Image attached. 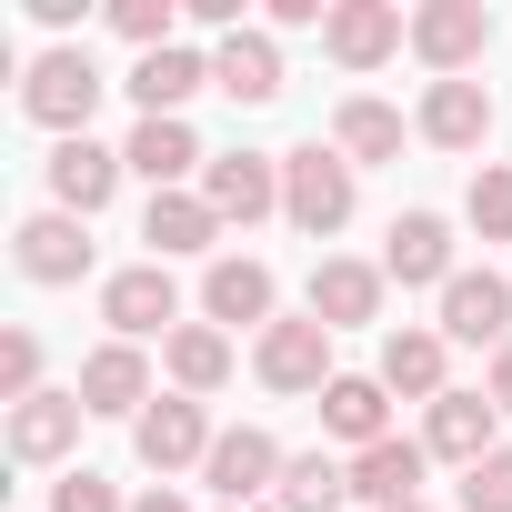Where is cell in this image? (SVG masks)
Masks as SVG:
<instances>
[{"mask_svg": "<svg viewBox=\"0 0 512 512\" xmlns=\"http://www.w3.org/2000/svg\"><path fill=\"white\" fill-rule=\"evenodd\" d=\"M141 241H151V262H191V251H211V241H221V211H211L201 191H151Z\"/></svg>", "mask_w": 512, "mask_h": 512, "instance_id": "cell-22", "label": "cell"}, {"mask_svg": "<svg viewBox=\"0 0 512 512\" xmlns=\"http://www.w3.org/2000/svg\"><path fill=\"white\" fill-rule=\"evenodd\" d=\"M121 161H131L151 191H191V171H211V151H201L191 121H141V131L121 141Z\"/></svg>", "mask_w": 512, "mask_h": 512, "instance_id": "cell-21", "label": "cell"}, {"mask_svg": "<svg viewBox=\"0 0 512 512\" xmlns=\"http://www.w3.org/2000/svg\"><path fill=\"white\" fill-rule=\"evenodd\" d=\"M11 262H21V282H41V292L81 282V272H91V221H71V211H31V221L11 231Z\"/></svg>", "mask_w": 512, "mask_h": 512, "instance_id": "cell-10", "label": "cell"}, {"mask_svg": "<svg viewBox=\"0 0 512 512\" xmlns=\"http://www.w3.org/2000/svg\"><path fill=\"white\" fill-rule=\"evenodd\" d=\"M412 51H422L432 81H462L492 51V11H482V0H422V11H412Z\"/></svg>", "mask_w": 512, "mask_h": 512, "instance_id": "cell-7", "label": "cell"}, {"mask_svg": "<svg viewBox=\"0 0 512 512\" xmlns=\"http://www.w3.org/2000/svg\"><path fill=\"white\" fill-rule=\"evenodd\" d=\"M422 452L432 462H492L502 452V412H492V392H442L432 412H422Z\"/></svg>", "mask_w": 512, "mask_h": 512, "instance_id": "cell-13", "label": "cell"}, {"mask_svg": "<svg viewBox=\"0 0 512 512\" xmlns=\"http://www.w3.org/2000/svg\"><path fill=\"white\" fill-rule=\"evenodd\" d=\"M71 392H81V412H131V422L161 402V392H151V362H141V342H101V352L81 362V382H71Z\"/></svg>", "mask_w": 512, "mask_h": 512, "instance_id": "cell-19", "label": "cell"}, {"mask_svg": "<svg viewBox=\"0 0 512 512\" xmlns=\"http://www.w3.org/2000/svg\"><path fill=\"white\" fill-rule=\"evenodd\" d=\"M442 342L502 352V342H512V282H502V272H452V282H442Z\"/></svg>", "mask_w": 512, "mask_h": 512, "instance_id": "cell-14", "label": "cell"}, {"mask_svg": "<svg viewBox=\"0 0 512 512\" xmlns=\"http://www.w3.org/2000/svg\"><path fill=\"white\" fill-rule=\"evenodd\" d=\"M462 262H452V221L442 211H402L392 231H382V282H402V292H442Z\"/></svg>", "mask_w": 512, "mask_h": 512, "instance_id": "cell-11", "label": "cell"}, {"mask_svg": "<svg viewBox=\"0 0 512 512\" xmlns=\"http://www.w3.org/2000/svg\"><path fill=\"white\" fill-rule=\"evenodd\" d=\"M282 442L262 432V422H241V432H221L211 442V462H201V482L221 492V512H241V502H262V492H282Z\"/></svg>", "mask_w": 512, "mask_h": 512, "instance_id": "cell-9", "label": "cell"}, {"mask_svg": "<svg viewBox=\"0 0 512 512\" xmlns=\"http://www.w3.org/2000/svg\"><path fill=\"white\" fill-rule=\"evenodd\" d=\"M462 512H512V442H502L492 462L462 472Z\"/></svg>", "mask_w": 512, "mask_h": 512, "instance_id": "cell-33", "label": "cell"}, {"mask_svg": "<svg viewBox=\"0 0 512 512\" xmlns=\"http://www.w3.org/2000/svg\"><path fill=\"white\" fill-rule=\"evenodd\" d=\"M482 392H492V412H502V422H512V342H502V352H492V372H482Z\"/></svg>", "mask_w": 512, "mask_h": 512, "instance_id": "cell-36", "label": "cell"}, {"mask_svg": "<svg viewBox=\"0 0 512 512\" xmlns=\"http://www.w3.org/2000/svg\"><path fill=\"white\" fill-rule=\"evenodd\" d=\"M101 71H91V51H41L31 71H21V111L41 121V131H61V141H81L91 131V111H101Z\"/></svg>", "mask_w": 512, "mask_h": 512, "instance_id": "cell-2", "label": "cell"}, {"mask_svg": "<svg viewBox=\"0 0 512 512\" xmlns=\"http://www.w3.org/2000/svg\"><path fill=\"white\" fill-rule=\"evenodd\" d=\"M332 151L362 171V161H402V111L392 101H372V91H352L342 111H332Z\"/></svg>", "mask_w": 512, "mask_h": 512, "instance_id": "cell-28", "label": "cell"}, {"mask_svg": "<svg viewBox=\"0 0 512 512\" xmlns=\"http://www.w3.org/2000/svg\"><path fill=\"white\" fill-rule=\"evenodd\" d=\"M161 372H171V392L211 402V392L231 382V332H211V322H181V332L161 342Z\"/></svg>", "mask_w": 512, "mask_h": 512, "instance_id": "cell-27", "label": "cell"}, {"mask_svg": "<svg viewBox=\"0 0 512 512\" xmlns=\"http://www.w3.org/2000/svg\"><path fill=\"white\" fill-rule=\"evenodd\" d=\"M462 211H472V231H482V241H512V161H482Z\"/></svg>", "mask_w": 512, "mask_h": 512, "instance_id": "cell-30", "label": "cell"}, {"mask_svg": "<svg viewBox=\"0 0 512 512\" xmlns=\"http://www.w3.org/2000/svg\"><path fill=\"white\" fill-rule=\"evenodd\" d=\"M51 512H131V502L111 492V472H91V462H81V472H61V482H51Z\"/></svg>", "mask_w": 512, "mask_h": 512, "instance_id": "cell-34", "label": "cell"}, {"mask_svg": "<svg viewBox=\"0 0 512 512\" xmlns=\"http://www.w3.org/2000/svg\"><path fill=\"white\" fill-rule=\"evenodd\" d=\"M422 472H432V452L392 432V442L352 452V502H372V512H392V502H422Z\"/></svg>", "mask_w": 512, "mask_h": 512, "instance_id": "cell-26", "label": "cell"}, {"mask_svg": "<svg viewBox=\"0 0 512 512\" xmlns=\"http://www.w3.org/2000/svg\"><path fill=\"white\" fill-rule=\"evenodd\" d=\"M382 392H402V402H422V412L452 392V342H442V322L382 332Z\"/></svg>", "mask_w": 512, "mask_h": 512, "instance_id": "cell-12", "label": "cell"}, {"mask_svg": "<svg viewBox=\"0 0 512 512\" xmlns=\"http://www.w3.org/2000/svg\"><path fill=\"white\" fill-rule=\"evenodd\" d=\"M41 392V332H0V402Z\"/></svg>", "mask_w": 512, "mask_h": 512, "instance_id": "cell-31", "label": "cell"}, {"mask_svg": "<svg viewBox=\"0 0 512 512\" xmlns=\"http://www.w3.org/2000/svg\"><path fill=\"white\" fill-rule=\"evenodd\" d=\"M402 41H412V21L392 11V0H332V21H322V51L342 71H382Z\"/></svg>", "mask_w": 512, "mask_h": 512, "instance_id": "cell-15", "label": "cell"}, {"mask_svg": "<svg viewBox=\"0 0 512 512\" xmlns=\"http://www.w3.org/2000/svg\"><path fill=\"white\" fill-rule=\"evenodd\" d=\"M201 201L221 211V231L272 221V211H282V161H272V151H211V171H201Z\"/></svg>", "mask_w": 512, "mask_h": 512, "instance_id": "cell-6", "label": "cell"}, {"mask_svg": "<svg viewBox=\"0 0 512 512\" xmlns=\"http://www.w3.org/2000/svg\"><path fill=\"white\" fill-rule=\"evenodd\" d=\"M111 31L131 51H171V0H111Z\"/></svg>", "mask_w": 512, "mask_h": 512, "instance_id": "cell-32", "label": "cell"}, {"mask_svg": "<svg viewBox=\"0 0 512 512\" xmlns=\"http://www.w3.org/2000/svg\"><path fill=\"white\" fill-rule=\"evenodd\" d=\"M392 512H422V502H392Z\"/></svg>", "mask_w": 512, "mask_h": 512, "instance_id": "cell-38", "label": "cell"}, {"mask_svg": "<svg viewBox=\"0 0 512 512\" xmlns=\"http://www.w3.org/2000/svg\"><path fill=\"white\" fill-rule=\"evenodd\" d=\"M251 372H262V392H292V402H302V392L322 402V392L342 382V372H332V332H322L312 312H302V322H272L262 342H251Z\"/></svg>", "mask_w": 512, "mask_h": 512, "instance_id": "cell-3", "label": "cell"}, {"mask_svg": "<svg viewBox=\"0 0 512 512\" xmlns=\"http://www.w3.org/2000/svg\"><path fill=\"white\" fill-rule=\"evenodd\" d=\"M131 512H191V502H181V492H171V482H161V492H141V502H131Z\"/></svg>", "mask_w": 512, "mask_h": 512, "instance_id": "cell-37", "label": "cell"}, {"mask_svg": "<svg viewBox=\"0 0 512 512\" xmlns=\"http://www.w3.org/2000/svg\"><path fill=\"white\" fill-rule=\"evenodd\" d=\"M382 262H342V251H322L312 262V322L322 332H362V322H382Z\"/></svg>", "mask_w": 512, "mask_h": 512, "instance_id": "cell-16", "label": "cell"}, {"mask_svg": "<svg viewBox=\"0 0 512 512\" xmlns=\"http://www.w3.org/2000/svg\"><path fill=\"white\" fill-rule=\"evenodd\" d=\"M322 432H332V442H352V452L392 442V392H382V372H342V382L322 392Z\"/></svg>", "mask_w": 512, "mask_h": 512, "instance_id": "cell-24", "label": "cell"}, {"mask_svg": "<svg viewBox=\"0 0 512 512\" xmlns=\"http://www.w3.org/2000/svg\"><path fill=\"white\" fill-rule=\"evenodd\" d=\"M211 91L241 101V111L282 101V41H272V31H231V41L211 51Z\"/></svg>", "mask_w": 512, "mask_h": 512, "instance_id": "cell-20", "label": "cell"}, {"mask_svg": "<svg viewBox=\"0 0 512 512\" xmlns=\"http://www.w3.org/2000/svg\"><path fill=\"white\" fill-rule=\"evenodd\" d=\"M81 392H31V402H11V462H61L71 442H81Z\"/></svg>", "mask_w": 512, "mask_h": 512, "instance_id": "cell-25", "label": "cell"}, {"mask_svg": "<svg viewBox=\"0 0 512 512\" xmlns=\"http://www.w3.org/2000/svg\"><path fill=\"white\" fill-rule=\"evenodd\" d=\"M272 502H282V512H352V462H332V452H292Z\"/></svg>", "mask_w": 512, "mask_h": 512, "instance_id": "cell-29", "label": "cell"}, {"mask_svg": "<svg viewBox=\"0 0 512 512\" xmlns=\"http://www.w3.org/2000/svg\"><path fill=\"white\" fill-rule=\"evenodd\" d=\"M121 171H131V161H121V151H101L91 131H81V141H61V151H51V211H71V221H91V211H111V191H121Z\"/></svg>", "mask_w": 512, "mask_h": 512, "instance_id": "cell-17", "label": "cell"}, {"mask_svg": "<svg viewBox=\"0 0 512 512\" xmlns=\"http://www.w3.org/2000/svg\"><path fill=\"white\" fill-rule=\"evenodd\" d=\"M282 221H292V231H312V241H332V231L352 221V161H342L332 141L282 151Z\"/></svg>", "mask_w": 512, "mask_h": 512, "instance_id": "cell-1", "label": "cell"}, {"mask_svg": "<svg viewBox=\"0 0 512 512\" xmlns=\"http://www.w3.org/2000/svg\"><path fill=\"white\" fill-rule=\"evenodd\" d=\"M101 322L121 332V342H171L181 332V282H171V262H131V272H111L101 282Z\"/></svg>", "mask_w": 512, "mask_h": 512, "instance_id": "cell-5", "label": "cell"}, {"mask_svg": "<svg viewBox=\"0 0 512 512\" xmlns=\"http://www.w3.org/2000/svg\"><path fill=\"white\" fill-rule=\"evenodd\" d=\"M191 91H211V61H201V51L171 41V51H141V61H131V101H141V121H181Z\"/></svg>", "mask_w": 512, "mask_h": 512, "instance_id": "cell-23", "label": "cell"}, {"mask_svg": "<svg viewBox=\"0 0 512 512\" xmlns=\"http://www.w3.org/2000/svg\"><path fill=\"white\" fill-rule=\"evenodd\" d=\"M332 11H322V0H272V31H322Z\"/></svg>", "mask_w": 512, "mask_h": 512, "instance_id": "cell-35", "label": "cell"}, {"mask_svg": "<svg viewBox=\"0 0 512 512\" xmlns=\"http://www.w3.org/2000/svg\"><path fill=\"white\" fill-rule=\"evenodd\" d=\"M211 442H221V432H211V412H201L191 392H161V402L131 422V452H141L151 472H201V462H211Z\"/></svg>", "mask_w": 512, "mask_h": 512, "instance_id": "cell-8", "label": "cell"}, {"mask_svg": "<svg viewBox=\"0 0 512 512\" xmlns=\"http://www.w3.org/2000/svg\"><path fill=\"white\" fill-rule=\"evenodd\" d=\"M412 131H422L432 151H482V141H492V91H482V81H432L422 111H412Z\"/></svg>", "mask_w": 512, "mask_h": 512, "instance_id": "cell-18", "label": "cell"}, {"mask_svg": "<svg viewBox=\"0 0 512 512\" xmlns=\"http://www.w3.org/2000/svg\"><path fill=\"white\" fill-rule=\"evenodd\" d=\"M282 282H272V262H251V251H221V262L201 272V322L211 332H272L282 312Z\"/></svg>", "mask_w": 512, "mask_h": 512, "instance_id": "cell-4", "label": "cell"}]
</instances>
